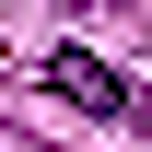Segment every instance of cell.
<instances>
[{"label": "cell", "instance_id": "6da1fadb", "mask_svg": "<svg viewBox=\"0 0 152 152\" xmlns=\"http://www.w3.org/2000/svg\"><path fill=\"white\" fill-rule=\"evenodd\" d=\"M47 94H70L82 117H140V94L105 70V58H82V47H58V58H47Z\"/></svg>", "mask_w": 152, "mask_h": 152}, {"label": "cell", "instance_id": "7a4b0ae2", "mask_svg": "<svg viewBox=\"0 0 152 152\" xmlns=\"http://www.w3.org/2000/svg\"><path fill=\"white\" fill-rule=\"evenodd\" d=\"M70 12H129V0H70Z\"/></svg>", "mask_w": 152, "mask_h": 152}, {"label": "cell", "instance_id": "3957f363", "mask_svg": "<svg viewBox=\"0 0 152 152\" xmlns=\"http://www.w3.org/2000/svg\"><path fill=\"white\" fill-rule=\"evenodd\" d=\"M0 152H23V129H12V117H0Z\"/></svg>", "mask_w": 152, "mask_h": 152}, {"label": "cell", "instance_id": "277c9868", "mask_svg": "<svg viewBox=\"0 0 152 152\" xmlns=\"http://www.w3.org/2000/svg\"><path fill=\"white\" fill-rule=\"evenodd\" d=\"M23 152H35V140H23Z\"/></svg>", "mask_w": 152, "mask_h": 152}]
</instances>
